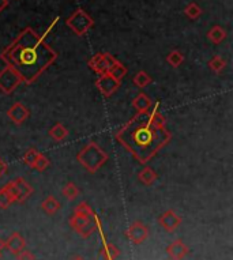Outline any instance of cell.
<instances>
[{
	"instance_id": "obj_36",
	"label": "cell",
	"mask_w": 233,
	"mask_h": 260,
	"mask_svg": "<svg viewBox=\"0 0 233 260\" xmlns=\"http://www.w3.org/2000/svg\"><path fill=\"white\" fill-rule=\"evenodd\" d=\"M8 4H10L8 0H0V14H1V11H4V8H7Z\"/></svg>"
},
{
	"instance_id": "obj_20",
	"label": "cell",
	"mask_w": 233,
	"mask_h": 260,
	"mask_svg": "<svg viewBox=\"0 0 233 260\" xmlns=\"http://www.w3.org/2000/svg\"><path fill=\"white\" fill-rule=\"evenodd\" d=\"M100 255L103 256L104 260H116L119 258L120 251L115 244L107 243L104 244V247L101 248V251H100Z\"/></svg>"
},
{
	"instance_id": "obj_21",
	"label": "cell",
	"mask_w": 233,
	"mask_h": 260,
	"mask_svg": "<svg viewBox=\"0 0 233 260\" xmlns=\"http://www.w3.org/2000/svg\"><path fill=\"white\" fill-rule=\"evenodd\" d=\"M49 136H51L53 141L62 142L69 136V130H67L62 123H56V124L53 125L51 130H49Z\"/></svg>"
},
{
	"instance_id": "obj_13",
	"label": "cell",
	"mask_w": 233,
	"mask_h": 260,
	"mask_svg": "<svg viewBox=\"0 0 233 260\" xmlns=\"http://www.w3.org/2000/svg\"><path fill=\"white\" fill-rule=\"evenodd\" d=\"M14 181H15L18 188V203H23L25 200H28L32 196L35 189L23 177H17Z\"/></svg>"
},
{
	"instance_id": "obj_11",
	"label": "cell",
	"mask_w": 233,
	"mask_h": 260,
	"mask_svg": "<svg viewBox=\"0 0 233 260\" xmlns=\"http://www.w3.org/2000/svg\"><path fill=\"white\" fill-rule=\"evenodd\" d=\"M4 248L8 249L12 255L17 256L21 251H23V249L26 248V241H25V238L21 236V233L14 232L11 233V236L4 241Z\"/></svg>"
},
{
	"instance_id": "obj_33",
	"label": "cell",
	"mask_w": 233,
	"mask_h": 260,
	"mask_svg": "<svg viewBox=\"0 0 233 260\" xmlns=\"http://www.w3.org/2000/svg\"><path fill=\"white\" fill-rule=\"evenodd\" d=\"M17 260H36V256L30 251L25 248L17 255Z\"/></svg>"
},
{
	"instance_id": "obj_38",
	"label": "cell",
	"mask_w": 233,
	"mask_h": 260,
	"mask_svg": "<svg viewBox=\"0 0 233 260\" xmlns=\"http://www.w3.org/2000/svg\"><path fill=\"white\" fill-rule=\"evenodd\" d=\"M71 260H85V259H83L82 256H74V258H73Z\"/></svg>"
},
{
	"instance_id": "obj_1",
	"label": "cell",
	"mask_w": 233,
	"mask_h": 260,
	"mask_svg": "<svg viewBox=\"0 0 233 260\" xmlns=\"http://www.w3.org/2000/svg\"><path fill=\"white\" fill-rule=\"evenodd\" d=\"M0 59L19 75L22 83L30 85L56 60L57 53L44 37L32 28H26L1 52Z\"/></svg>"
},
{
	"instance_id": "obj_32",
	"label": "cell",
	"mask_w": 233,
	"mask_h": 260,
	"mask_svg": "<svg viewBox=\"0 0 233 260\" xmlns=\"http://www.w3.org/2000/svg\"><path fill=\"white\" fill-rule=\"evenodd\" d=\"M12 204V200L8 198V195L3 188H0V209H8Z\"/></svg>"
},
{
	"instance_id": "obj_17",
	"label": "cell",
	"mask_w": 233,
	"mask_h": 260,
	"mask_svg": "<svg viewBox=\"0 0 233 260\" xmlns=\"http://www.w3.org/2000/svg\"><path fill=\"white\" fill-rule=\"evenodd\" d=\"M89 67L97 73L98 75H103V74L108 73V67H107V64L104 62V56L103 53H97L94 56L91 57L90 60H89Z\"/></svg>"
},
{
	"instance_id": "obj_3",
	"label": "cell",
	"mask_w": 233,
	"mask_h": 260,
	"mask_svg": "<svg viewBox=\"0 0 233 260\" xmlns=\"http://www.w3.org/2000/svg\"><path fill=\"white\" fill-rule=\"evenodd\" d=\"M109 159L107 151H104L96 142H89L79 153L77 154V161L79 162L87 172L96 173L100 168H103Z\"/></svg>"
},
{
	"instance_id": "obj_7",
	"label": "cell",
	"mask_w": 233,
	"mask_h": 260,
	"mask_svg": "<svg viewBox=\"0 0 233 260\" xmlns=\"http://www.w3.org/2000/svg\"><path fill=\"white\" fill-rule=\"evenodd\" d=\"M119 80H116L114 76H111L108 73L100 75V78L96 80V87L100 90V93L103 94L104 97H111L114 96L116 91L119 90L120 87Z\"/></svg>"
},
{
	"instance_id": "obj_18",
	"label": "cell",
	"mask_w": 233,
	"mask_h": 260,
	"mask_svg": "<svg viewBox=\"0 0 233 260\" xmlns=\"http://www.w3.org/2000/svg\"><path fill=\"white\" fill-rule=\"evenodd\" d=\"M158 102L157 104H154V108H150L148 112V117L150 120V123L155 127H166V119H165L162 114L158 112Z\"/></svg>"
},
{
	"instance_id": "obj_12",
	"label": "cell",
	"mask_w": 233,
	"mask_h": 260,
	"mask_svg": "<svg viewBox=\"0 0 233 260\" xmlns=\"http://www.w3.org/2000/svg\"><path fill=\"white\" fill-rule=\"evenodd\" d=\"M190 252V249L182 240H175L173 243L166 248V254L169 255L172 260H182L186 255Z\"/></svg>"
},
{
	"instance_id": "obj_26",
	"label": "cell",
	"mask_w": 233,
	"mask_h": 260,
	"mask_svg": "<svg viewBox=\"0 0 233 260\" xmlns=\"http://www.w3.org/2000/svg\"><path fill=\"white\" fill-rule=\"evenodd\" d=\"M74 214L75 215H79V217H85V218H94V211L91 209L89 204L86 203V202H80L74 210Z\"/></svg>"
},
{
	"instance_id": "obj_14",
	"label": "cell",
	"mask_w": 233,
	"mask_h": 260,
	"mask_svg": "<svg viewBox=\"0 0 233 260\" xmlns=\"http://www.w3.org/2000/svg\"><path fill=\"white\" fill-rule=\"evenodd\" d=\"M132 107L137 111V113H146L150 108L153 107V102L150 97L145 93H139L134 100H132Z\"/></svg>"
},
{
	"instance_id": "obj_24",
	"label": "cell",
	"mask_w": 233,
	"mask_h": 260,
	"mask_svg": "<svg viewBox=\"0 0 233 260\" xmlns=\"http://www.w3.org/2000/svg\"><path fill=\"white\" fill-rule=\"evenodd\" d=\"M63 196L70 200V202H73L75 199L79 196V188L75 186L74 183H69V184H66L64 188H63Z\"/></svg>"
},
{
	"instance_id": "obj_16",
	"label": "cell",
	"mask_w": 233,
	"mask_h": 260,
	"mask_svg": "<svg viewBox=\"0 0 233 260\" xmlns=\"http://www.w3.org/2000/svg\"><path fill=\"white\" fill-rule=\"evenodd\" d=\"M60 207H62L60 202H59L55 196H52V195H49L48 198L44 199L42 203H41V209H42V211H44L46 215L56 214L57 211L60 210Z\"/></svg>"
},
{
	"instance_id": "obj_5",
	"label": "cell",
	"mask_w": 233,
	"mask_h": 260,
	"mask_svg": "<svg viewBox=\"0 0 233 260\" xmlns=\"http://www.w3.org/2000/svg\"><path fill=\"white\" fill-rule=\"evenodd\" d=\"M66 25L69 26L77 36L86 34L94 25V19L85 11V10H77V11L67 18Z\"/></svg>"
},
{
	"instance_id": "obj_4",
	"label": "cell",
	"mask_w": 233,
	"mask_h": 260,
	"mask_svg": "<svg viewBox=\"0 0 233 260\" xmlns=\"http://www.w3.org/2000/svg\"><path fill=\"white\" fill-rule=\"evenodd\" d=\"M69 223L82 238H89L97 229L101 227L100 226V218L97 215H94V218L90 220V218H85V217L74 214L73 217H70Z\"/></svg>"
},
{
	"instance_id": "obj_15",
	"label": "cell",
	"mask_w": 233,
	"mask_h": 260,
	"mask_svg": "<svg viewBox=\"0 0 233 260\" xmlns=\"http://www.w3.org/2000/svg\"><path fill=\"white\" fill-rule=\"evenodd\" d=\"M227 37H228L227 30L222 28V26H220V25L213 26V28L207 32V40L210 41L211 44H214V45L221 44L222 41L225 40Z\"/></svg>"
},
{
	"instance_id": "obj_9",
	"label": "cell",
	"mask_w": 233,
	"mask_h": 260,
	"mask_svg": "<svg viewBox=\"0 0 233 260\" xmlns=\"http://www.w3.org/2000/svg\"><path fill=\"white\" fill-rule=\"evenodd\" d=\"M7 116L15 125H22L30 116V111L28 107H25L22 102H15L8 111Z\"/></svg>"
},
{
	"instance_id": "obj_28",
	"label": "cell",
	"mask_w": 233,
	"mask_h": 260,
	"mask_svg": "<svg viewBox=\"0 0 233 260\" xmlns=\"http://www.w3.org/2000/svg\"><path fill=\"white\" fill-rule=\"evenodd\" d=\"M40 151H37L36 149H29L28 151L23 155V162L28 165L29 168H35L37 159L40 157Z\"/></svg>"
},
{
	"instance_id": "obj_2",
	"label": "cell",
	"mask_w": 233,
	"mask_h": 260,
	"mask_svg": "<svg viewBox=\"0 0 233 260\" xmlns=\"http://www.w3.org/2000/svg\"><path fill=\"white\" fill-rule=\"evenodd\" d=\"M116 139L139 164L146 165L172 139L166 127H155L148 113H137L116 132Z\"/></svg>"
},
{
	"instance_id": "obj_29",
	"label": "cell",
	"mask_w": 233,
	"mask_h": 260,
	"mask_svg": "<svg viewBox=\"0 0 233 260\" xmlns=\"http://www.w3.org/2000/svg\"><path fill=\"white\" fill-rule=\"evenodd\" d=\"M184 14L186 17L190 18V19H198L200 15H202V8L196 4V3H190L186 10H184Z\"/></svg>"
},
{
	"instance_id": "obj_6",
	"label": "cell",
	"mask_w": 233,
	"mask_h": 260,
	"mask_svg": "<svg viewBox=\"0 0 233 260\" xmlns=\"http://www.w3.org/2000/svg\"><path fill=\"white\" fill-rule=\"evenodd\" d=\"M22 83V80L12 68L4 67L0 71V91L4 94H11L18 86Z\"/></svg>"
},
{
	"instance_id": "obj_31",
	"label": "cell",
	"mask_w": 233,
	"mask_h": 260,
	"mask_svg": "<svg viewBox=\"0 0 233 260\" xmlns=\"http://www.w3.org/2000/svg\"><path fill=\"white\" fill-rule=\"evenodd\" d=\"M49 166V159L46 158L44 154H40V157L37 159V162H36L35 168L33 169L39 170V172H44Z\"/></svg>"
},
{
	"instance_id": "obj_19",
	"label": "cell",
	"mask_w": 233,
	"mask_h": 260,
	"mask_svg": "<svg viewBox=\"0 0 233 260\" xmlns=\"http://www.w3.org/2000/svg\"><path fill=\"white\" fill-rule=\"evenodd\" d=\"M138 179H139V181H141L142 184L150 187L152 184H154V181L157 180V173H155V170H154L153 168L145 166V168L138 173Z\"/></svg>"
},
{
	"instance_id": "obj_35",
	"label": "cell",
	"mask_w": 233,
	"mask_h": 260,
	"mask_svg": "<svg viewBox=\"0 0 233 260\" xmlns=\"http://www.w3.org/2000/svg\"><path fill=\"white\" fill-rule=\"evenodd\" d=\"M6 172H7V164L3 161V159L0 158V177L4 175Z\"/></svg>"
},
{
	"instance_id": "obj_30",
	"label": "cell",
	"mask_w": 233,
	"mask_h": 260,
	"mask_svg": "<svg viewBox=\"0 0 233 260\" xmlns=\"http://www.w3.org/2000/svg\"><path fill=\"white\" fill-rule=\"evenodd\" d=\"M3 189L6 191V193L8 195V198L11 199L12 203H15L18 202V188L17 184H15V181H8L6 186L3 187Z\"/></svg>"
},
{
	"instance_id": "obj_23",
	"label": "cell",
	"mask_w": 233,
	"mask_h": 260,
	"mask_svg": "<svg viewBox=\"0 0 233 260\" xmlns=\"http://www.w3.org/2000/svg\"><path fill=\"white\" fill-rule=\"evenodd\" d=\"M184 55H183L180 51H176V49H173L168 53V56H166V62L168 64L173 68H177L179 66H182L183 63H184Z\"/></svg>"
},
{
	"instance_id": "obj_39",
	"label": "cell",
	"mask_w": 233,
	"mask_h": 260,
	"mask_svg": "<svg viewBox=\"0 0 233 260\" xmlns=\"http://www.w3.org/2000/svg\"><path fill=\"white\" fill-rule=\"evenodd\" d=\"M169 260H172V259H169Z\"/></svg>"
},
{
	"instance_id": "obj_27",
	"label": "cell",
	"mask_w": 233,
	"mask_h": 260,
	"mask_svg": "<svg viewBox=\"0 0 233 260\" xmlns=\"http://www.w3.org/2000/svg\"><path fill=\"white\" fill-rule=\"evenodd\" d=\"M227 67V62L221 56H214L211 60H209V68L216 74L222 73Z\"/></svg>"
},
{
	"instance_id": "obj_8",
	"label": "cell",
	"mask_w": 233,
	"mask_h": 260,
	"mask_svg": "<svg viewBox=\"0 0 233 260\" xmlns=\"http://www.w3.org/2000/svg\"><path fill=\"white\" fill-rule=\"evenodd\" d=\"M127 237L130 238V241L135 245L142 244L145 240H148L149 237V229L146 225H143L141 221H135L130 225V227L127 229Z\"/></svg>"
},
{
	"instance_id": "obj_34",
	"label": "cell",
	"mask_w": 233,
	"mask_h": 260,
	"mask_svg": "<svg viewBox=\"0 0 233 260\" xmlns=\"http://www.w3.org/2000/svg\"><path fill=\"white\" fill-rule=\"evenodd\" d=\"M104 56V62H105V64H107V67H108V71L111 70V68L114 67L116 63L119 62L117 59H115L111 53H103Z\"/></svg>"
},
{
	"instance_id": "obj_22",
	"label": "cell",
	"mask_w": 233,
	"mask_h": 260,
	"mask_svg": "<svg viewBox=\"0 0 233 260\" xmlns=\"http://www.w3.org/2000/svg\"><path fill=\"white\" fill-rule=\"evenodd\" d=\"M152 82H153V78H152L146 71H139V73L132 78V83L137 86V87H139V89L146 87V86L150 85Z\"/></svg>"
},
{
	"instance_id": "obj_37",
	"label": "cell",
	"mask_w": 233,
	"mask_h": 260,
	"mask_svg": "<svg viewBox=\"0 0 233 260\" xmlns=\"http://www.w3.org/2000/svg\"><path fill=\"white\" fill-rule=\"evenodd\" d=\"M3 249H4V241L0 238V255H1V252H3Z\"/></svg>"
},
{
	"instance_id": "obj_10",
	"label": "cell",
	"mask_w": 233,
	"mask_h": 260,
	"mask_svg": "<svg viewBox=\"0 0 233 260\" xmlns=\"http://www.w3.org/2000/svg\"><path fill=\"white\" fill-rule=\"evenodd\" d=\"M158 223L165 229L166 232H175L177 227L182 223V218L173 211V210H166L164 214L158 218Z\"/></svg>"
},
{
	"instance_id": "obj_25",
	"label": "cell",
	"mask_w": 233,
	"mask_h": 260,
	"mask_svg": "<svg viewBox=\"0 0 233 260\" xmlns=\"http://www.w3.org/2000/svg\"><path fill=\"white\" fill-rule=\"evenodd\" d=\"M127 71H128V70H127V67H125L124 64H121L120 62H117L116 64H115L114 67L109 70L108 74L111 75V76H114L116 80L121 82V79H123L125 75H127Z\"/></svg>"
}]
</instances>
